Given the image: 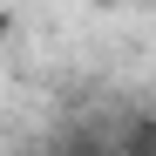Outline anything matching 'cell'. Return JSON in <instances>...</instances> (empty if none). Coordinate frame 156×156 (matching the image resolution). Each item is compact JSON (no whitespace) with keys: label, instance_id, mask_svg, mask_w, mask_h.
Wrapping results in <instances>:
<instances>
[]
</instances>
